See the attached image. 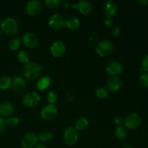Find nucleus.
<instances>
[{
    "mask_svg": "<svg viewBox=\"0 0 148 148\" xmlns=\"http://www.w3.org/2000/svg\"><path fill=\"white\" fill-rule=\"evenodd\" d=\"M51 83V78L49 76H45L38 79L36 83V89L38 91H43L49 88Z\"/></svg>",
    "mask_w": 148,
    "mask_h": 148,
    "instance_id": "19",
    "label": "nucleus"
},
{
    "mask_svg": "<svg viewBox=\"0 0 148 148\" xmlns=\"http://www.w3.org/2000/svg\"><path fill=\"white\" fill-rule=\"evenodd\" d=\"M114 43L108 40H100L95 48V53L101 57H106L111 54L114 51Z\"/></svg>",
    "mask_w": 148,
    "mask_h": 148,
    "instance_id": "3",
    "label": "nucleus"
},
{
    "mask_svg": "<svg viewBox=\"0 0 148 148\" xmlns=\"http://www.w3.org/2000/svg\"><path fill=\"white\" fill-rule=\"evenodd\" d=\"M89 127V121L86 118H79L76 121L75 124V129L77 132H82L86 130Z\"/></svg>",
    "mask_w": 148,
    "mask_h": 148,
    "instance_id": "20",
    "label": "nucleus"
},
{
    "mask_svg": "<svg viewBox=\"0 0 148 148\" xmlns=\"http://www.w3.org/2000/svg\"><path fill=\"white\" fill-rule=\"evenodd\" d=\"M137 2L143 6H148V0H137Z\"/></svg>",
    "mask_w": 148,
    "mask_h": 148,
    "instance_id": "38",
    "label": "nucleus"
},
{
    "mask_svg": "<svg viewBox=\"0 0 148 148\" xmlns=\"http://www.w3.org/2000/svg\"><path fill=\"white\" fill-rule=\"evenodd\" d=\"M17 57L20 63L23 64H26L30 62V58H31V56H30V53L27 51L23 49V50H20L18 52V53L17 55Z\"/></svg>",
    "mask_w": 148,
    "mask_h": 148,
    "instance_id": "21",
    "label": "nucleus"
},
{
    "mask_svg": "<svg viewBox=\"0 0 148 148\" xmlns=\"http://www.w3.org/2000/svg\"><path fill=\"white\" fill-rule=\"evenodd\" d=\"M103 10L106 17H111L115 15L118 12V5L113 0H108L105 1L103 5Z\"/></svg>",
    "mask_w": 148,
    "mask_h": 148,
    "instance_id": "17",
    "label": "nucleus"
},
{
    "mask_svg": "<svg viewBox=\"0 0 148 148\" xmlns=\"http://www.w3.org/2000/svg\"><path fill=\"white\" fill-rule=\"evenodd\" d=\"M109 95V91L106 88H103V87H100V88H97L95 90V95L99 99H105Z\"/></svg>",
    "mask_w": 148,
    "mask_h": 148,
    "instance_id": "26",
    "label": "nucleus"
},
{
    "mask_svg": "<svg viewBox=\"0 0 148 148\" xmlns=\"http://www.w3.org/2000/svg\"><path fill=\"white\" fill-rule=\"evenodd\" d=\"M80 26V21L77 17H70L68 20H66V27L69 30H75L79 28Z\"/></svg>",
    "mask_w": 148,
    "mask_h": 148,
    "instance_id": "22",
    "label": "nucleus"
},
{
    "mask_svg": "<svg viewBox=\"0 0 148 148\" xmlns=\"http://www.w3.org/2000/svg\"><path fill=\"white\" fill-rule=\"evenodd\" d=\"M48 23L53 30H60L66 27V19L62 14H54L51 16Z\"/></svg>",
    "mask_w": 148,
    "mask_h": 148,
    "instance_id": "8",
    "label": "nucleus"
},
{
    "mask_svg": "<svg viewBox=\"0 0 148 148\" xmlns=\"http://www.w3.org/2000/svg\"><path fill=\"white\" fill-rule=\"evenodd\" d=\"M121 85H122V82L119 77H110L107 79L106 88L110 92H117L121 89Z\"/></svg>",
    "mask_w": 148,
    "mask_h": 148,
    "instance_id": "16",
    "label": "nucleus"
},
{
    "mask_svg": "<svg viewBox=\"0 0 148 148\" xmlns=\"http://www.w3.org/2000/svg\"><path fill=\"white\" fill-rule=\"evenodd\" d=\"M21 41L26 47L29 49H35L38 45V38L36 34L31 32H27L22 37Z\"/></svg>",
    "mask_w": 148,
    "mask_h": 148,
    "instance_id": "11",
    "label": "nucleus"
},
{
    "mask_svg": "<svg viewBox=\"0 0 148 148\" xmlns=\"http://www.w3.org/2000/svg\"><path fill=\"white\" fill-rule=\"evenodd\" d=\"M22 41L19 38H13L9 42V48L12 51H17L21 46Z\"/></svg>",
    "mask_w": 148,
    "mask_h": 148,
    "instance_id": "28",
    "label": "nucleus"
},
{
    "mask_svg": "<svg viewBox=\"0 0 148 148\" xmlns=\"http://www.w3.org/2000/svg\"><path fill=\"white\" fill-rule=\"evenodd\" d=\"M66 46L64 43L60 40L53 42L50 47V51L54 57L59 58L63 56L66 52Z\"/></svg>",
    "mask_w": 148,
    "mask_h": 148,
    "instance_id": "13",
    "label": "nucleus"
},
{
    "mask_svg": "<svg viewBox=\"0 0 148 148\" xmlns=\"http://www.w3.org/2000/svg\"><path fill=\"white\" fill-rule=\"evenodd\" d=\"M43 4L39 0H31L25 6V12L30 17H35L40 14L43 10Z\"/></svg>",
    "mask_w": 148,
    "mask_h": 148,
    "instance_id": "7",
    "label": "nucleus"
},
{
    "mask_svg": "<svg viewBox=\"0 0 148 148\" xmlns=\"http://www.w3.org/2000/svg\"><path fill=\"white\" fill-rule=\"evenodd\" d=\"M120 33H121V30H120V28L118 27V26H116L114 27V28L112 30V35L114 37H118L119 36Z\"/></svg>",
    "mask_w": 148,
    "mask_h": 148,
    "instance_id": "36",
    "label": "nucleus"
},
{
    "mask_svg": "<svg viewBox=\"0 0 148 148\" xmlns=\"http://www.w3.org/2000/svg\"><path fill=\"white\" fill-rule=\"evenodd\" d=\"M128 134V131L127 129L124 127V125L118 126L116 128L115 131H114V134L115 137H116L118 140H124Z\"/></svg>",
    "mask_w": 148,
    "mask_h": 148,
    "instance_id": "23",
    "label": "nucleus"
},
{
    "mask_svg": "<svg viewBox=\"0 0 148 148\" xmlns=\"http://www.w3.org/2000/svg\"><path fill=\"white\" fill-rule=\"evenodd\" d=\"M58 114V108L56 105L47 104L41 108L40 112V117L45 121H51L56 117Z\"/></svg>",
    "mask_w": 148,
    "mask_h": 148,
    "instance_id": "6",
    "label": "nucleus"
},
{
    "mask_svg": "<svg viewBox=\"0 0 148 148\" xmlns=\"http://www.w3.org/2000/svg\"><path fill=\"white\" fill-rule=\"evenodd\" d=\"M139 83L143 88L148 87V74L143 73L139 78Z\"/></svg>",
    "mask_w": 148,
    "mask_h": 148,
    "instance_id": "31",
    "label": "nucleus"
},
{
    "mask_svg": "<svg viewBox=\"0 0 148 148\" xmlns=\"http://www.w3.org/2000/svg\"><path fill=\"white\" fill-rule=\"evenodd\" d=\"M19 23L14 18L8 17L1 23V29L5 34L13 36L19 32Z\"/></svg>",
    "mask_w": 148,
    "mask_h": 148,
    "instance_id": "2",
    "label": "nucleus"
},
{
    "mask_svg": "<svg viewBox=\"0 0 148 148\" xmlns=\"http://www.w3.org/2000/svg\"><path fill=\"white\" fill-rule=\"evenodd\" d=\"M142 71L148 72V54L145 55L141 61Z\"/></svg>",
    "mask_w": 148,
    "mask_h": 148,
    "instance_id": "32",
    "label": "nucleus"
},
{
    "mask_svg": "<svg viewBox=\"0 0 148 148\" xmlns=\"http://www.w3.org/2000/svg\"><path fill=\"white\" fill-rule=\"evenodd\" d=\"M0 23H1V20H0Z\"/></svg>",
    "mask_w": 148,
    "mask_h": 148,
    "instance_id": "42",
    "label": "nucleus"
},
{
    "mask_svg": "<svg viewBox=\"0 0 148 148\" xmlns=\"http://www.w3.org/2000/svg\"><path fill=\"white\" fill-rule=\"evenodd\" d=\"M60 0H46L45 1V5L49 9H56L61 6Z\"/></svg>",
    "mask_w": 148,
    "mask_h": 148,
    "instance_id": "29",
    "label": "nucleus"
},
{
    "mask_svg": "<svg viewBox=\"0 0 148 148\" xmlns=\"http://www.w3.org/2000/svg\"><path fill=\"white\" fill-rule=\"evenodd\" d=\"M15 112L14 105L10 102H2L0 103V116L1 117H10Z\"/></svg>",
    "mask_w": 148,
    "mask_h": 148,
    "instance_id": "18",
    "label": "nucleus"
},
{
    "mask_svg": "<svg viewBox=\"0 0 148 148\" xmlns=\"http://www.w3.org/2000/svg\"><path fill=\"white\" fill-rule=\"evenodd\" d=\"M43 67L38 63L35 62H30L22 68V73L26 79L34 81L39 79L43 75Z\"/></svg>",
    "mask_w": 148,
    "mask_h": 148,
    "instance_id": "1",
    "label": "nucleus"
},
{
    "mask_svg": "<svg viewBox=\"0 0 148 148\" xmlns=\"http://www.w3.org/2000/svg\"><path fill=\"white\" fill-rule=\"evenodd\" d=\"M124 148H134V147H130V146H127V145H125L124 147Z\"/></svg>",
    "mask_w": 148,
    "mask_h": 148,
    "instance_id": "40",
    "label": "nucleus"
},
{
    "mask_svg": "<svg viewBox=\"0 0 148 148\" xmlns=\"http://www.w3.org/2000/svg\"><path fill=\"white\" fill-rule=\"evenodd\" d=\"M27 86V82L20 76H15L12 78V90L15 93L20 94L23 92L25 90Z\"/></svg>",
    "mask_w": 148,
    "mask_h": 148,
    "instance_id": "15",
    "label": "nucleus"
},
{
    "mask_svg": "<svg viewBox=\"0 0 148 148\" xmlns=\"http://www.w3.org/2000/svg\"><path fill=\"white\" fill-rule=\"evenodd\" d=\"M114 124L118 126L122 125L124 123V118L122 116H116L114 120Z\"/></svg>",
    "mask_w": 148,
    "mask_h": 148,
    "instance_id": "34",
    "label": "nucleus"
},
{
    "mask_svg": "<svg viewBox=\"0 0 148 148\" xmlns=\"http://www.w3.org/2000/svg\"><path fill=\"white\" fill-rule=\"evenodd\" d=\"M12 78L10 76H3L0 78V89L5 90L12 87Z\"/></svg>",
    "mask_w": 148,
    "mask_h": 148,
    "instance_id": "24",
    "label": "nucleus"
},
{
    "mask_svg": "<svg viewBox=\"0 0 148 148\" xmlns=\"http://www.w3.org/2000/svg\"><path fill=\"white\" fill-rule=\"evenodd\" d=\"M38 142V135L36 133L28 132L25 134L21 140V145L23 148H33Z\"/></svg>",
    "mask_w": 148,
    "mask_h": 148,
    "instance_id": "10",
    "label": "nucleus"
},
{
    "mask_svg": "<svg viewBox=\"0 0 148 148\" xmlns=\"http://www.w3.org/2000/svg\"><path fill=\"white\" fill-rule=\"evenodd\" d=\"M106 71L111 77H118L123 72V66L119 62L113 61L107 64Z\"/></svg>",
    "mask_w": 148,
    "mask_h": 148,
    "instance_id": "12",
    "label": "nucleus"
},
{
    "mask_svg": "<svg viewBox=\"0 0 148 148\" xmlns=\"http://www.w3.org/2000/svg\"><path fill=\"white\" fill-rule=\"evenodd\" d=\"M46 101L49 104L55 105L58 101V95L55 91H49L46 95Z\"/></svg>",
    "mask_w": 148,
    "mask_h": 148,
    "instance_id": "27",
    "label": "nucleus"
},
{
    "mask_svg": "<svg viewBox=\"0 0 148 148\" xmlns=\"http://www.w3.org/2000/svg\"><path fill=\"white\" fill-rule=\"evenodd\" d=\"M71 7L78 9L79 12L85 15H88V14H91L93 10L92 4L90 1H85V0H81V1H78L77 4L71 5Z\"/></svg>",
    "mask_w": 148,
    "mask_h": 148,
    "instance_id": "14",
    "label": "nucleus"
},
{
    "mask_svg": "<svg viewBox=\"0 0 148 148\" xmlns=\"http://www.w3.org/2000/svg\"><path fill=\"white\" fill-rule=\"evenodd\" d=\"M7 121L6 119L3 117L0 116V133L3 132L7 128Z\"/></svg>",
    "mask_w": 148,
    "mask_h": 148,
    "instance_id": "33",
    "label": "nucleus"
},
{
    "mask_svg": "<svg viewBox=\"0 0 148 148\" xmlns=\"http://www.w3.org/2000/svg\"><path fill=\"white\" fill-rule=\"evenodd\" d=\"M1 30H0V39H1Z\"/></svg>",
    "mask_w": 148,
    "mask_h": 148,
    "instance_id": "41",
    "label": "nucleus"
},
{
    "mask_svg": "<svg viewBox=\"0 0 148 148\" xmlns=\"http://www.w3.org/2000/svg\"><path fill=\"white\" fill-rule=\"evenodd\" d=\"M34 148H47V147L44 145H37Z\"/></svg>",
    "mask_w": 148,
    "mask_h": 148,
    "instance_id": "39",
    "label": "nucleus"
},
{
    "mask_svg": "<svg viewBox=\"0 0 148 148\" xmlns=\"http://www.w3.org/2000/svg\"><path fill=\"white\" fill-rule=\"evenodd\" d=\"M104 23H105L106 26L107 27H111L114 23V19L111 17H106L104 20Z\"/></svg>",
    "mask_w": 148,
    "mask_h": 148,
    "instance_id": "35",
    "label": "nucleus"
},
{
    "mask_svg": "<svg viewBox=\"0 0 148 148\" xmlns=\"http://www.w3.org/2000/svg\"><path fill=\"white\" fill-rule=\"evenodd\" d=\"M7 121V125L10 127H14L17 126L20 123V120L16 116H10L7 119H6Z\"/></svg>",
    "mask_w": 148,
    "mask_h": 148,
    "instance_id": "30",
    "label": "nucleus"
},
{
    "mask_svg": "<svg viewBox=\"0 0 148 148\" xmlns=\"http://www.w3.org/2000/svg\"><path fill=\"white\" fill-rule=\"evenodd\" d=\"M40 102V95L36 92H29L25 94L22 99V103L27 108L37 106Z\"/></svg>",
    "mask_w": 148,
    "mask_h": 148,
    "instance_id": "5",
    "label": "nucleus"
},
{
    "mask_svg": "<svg viewBox=\"0 0 148 148\" xmlns=\"http://www.w3.org/2000/svg\"><path fill=\"white\" fill-rule=\"evenodd\" d=\"M142 123V119L137 113H131L124 119V127L127 130H134L140 127Z\"/></svg>",
    "mask_w": 148,
    "mask_h": 148,
    "instance_id": "4",
    "label": "nucleus"
},
{
    "mask_svg": "<svg viewBox=\"0 0 148 148\" xmlns=\"http://www.w3.org/2000/svg\"><path fill=\"white\" fill-rule=\"evenodd\" d=\"M78 138H79L78 132L75 130V127H69L65 130L63 134V139L66 145L69 146H73L77 143Z\"/></svg>",
    "mask_w": 148,
    "mask_h": 148,
    "instance_id": "9",
    "label": "nucleus"
},
{
    "mask_svg": "<svg viewBox=\"0 0 148 148\" xmlns=\"http://www.w3.org/2000/svg\"><path fill=\"white\" fill-rule=\"evenodd\" d=\"M61 6H62L63 8L65 9H67L69 8V7H71L70 2H69L68 0H64V1H62V2H61Z\"/></svg>",
    "mask_w": 148,
    "mask_h": 148,
    "instance_id": "37",
    "label": "nucleus"
},
{
    "mask_svg": "<svg viewBox=\"0 0 148 148\" xmlns=\"http://www.w3.org/2000/svg\"><path fill=\"white\" fill-rule=\"evenodd\" d=\"M52 138H53V134L49 131L41 132L38 135V141L42 142V143H48V142L51 141L52 140Z\"/></svg>",
    "mask_w": 148,
    "mask_h": 148,
    "instance_id": "25",
    "label": "nucleus"
}]
</instances>
